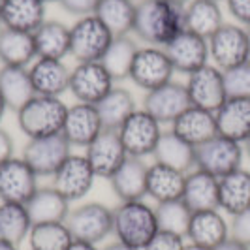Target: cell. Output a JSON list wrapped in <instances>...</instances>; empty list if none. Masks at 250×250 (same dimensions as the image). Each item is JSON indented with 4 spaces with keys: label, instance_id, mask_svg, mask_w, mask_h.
<instances>
[{
    "label": "cell",
    "instance_id": "51",
    "mask_svg": "<svg viewBox=\"0 0 250 250\" xmlns=\"http://www.w3.org/2000/svg\"><path fill=\"white\" fill-rule=\"evenodd\" d=\"M0 250H17V247H13V245H10V243L0 241Z\"/></svg>",
    "mask_w": 250,
    "mask_h": 250
},
{
    "label": "cell",
    "instance_id": "48",
    "mask_svg": "<svg viewBox=\"0 0 250 250\" xmlns=\"http://www.w3.org/2000/svg\"><path fill=\"white\" fill-rule=\"evenodd\" d=\"M102 250H138L134 249V247H128V245H125V243H121V241H113V243H109V245H105Z\"/></svg>",
    "mask_w": 250,
    "mask_h": 250
},
{
    "label": "cell",
    "instance_id": "55",
    "mask_svg": "<svg viewBox=\"0 0 250 250\" xmlns=\"http://www.w3.org/2000/svg\"><path fill=\"white\" fill-rule=\"evenodd\" d=\"M247 34H249V45H250V26H247Z\"/></svg>",
    "mask_w": 250,
    "mask_h": 250
},
{
    "label": "cell",
    "instance_id": "23",
    "mask_svg": "<svg viewBox=\"0 0 250 250\" xmlns=\"http://www.w3.org/2000/svg\"><path fill=\"white\" fill-rule=\"evenodd\" d=\"M171 132L177 134L181 139H185L187 143H190L192 147H198L218 134L214 113L190 105L175 119Z\"/></svg>",
    "mask_w": 250,
    "mask_h": 250
},
{
    "label": "cell",
    "instance_id": "47",
    "mask_svg": "<svg viewBox=\"0 0 250 250\" xmlns=\"http://www.w3.org/2000/svg\"><path fill=\"white\" fill-rule=\"evenodd\" d=\"M68 250H100L96 245H92V243H85V241H75L68 247Z\"/></svg>",
    "mask_w": 250,
    "mask_h": 250
},
{
    "label": "cell",
    "instance_id": "15",
    "mask_svg": "<svg viewBox=\"0 0 250 250\" xmlns=\"http://www.w3.org/2000/svg\"><path fill=\"white\" fill-rule=\"evenodd\" d=\"M113 77L102 62H79L70 74L72 94L83 104H98L113 88Z\"/></svg>",
    "mask_w": 250,
    "mask_h": 250
},
{
    "label": "cell",
    "instance_id": "31",
    "mask_svg": "<svg viewBox=\"0 0 250 250\" xmlns=\"http://www.w3.org/2000/svg\"><path fill=\"white\" fill-rule=\"evenodd\" d=\"M224 25V17L220 4L216 0H190L185 8V28L198 34V36L209 38Z\"/></svg>",
    "mask_w": 250,
    "mask_h": 250
},
{
    "label": "cell",
    "instance_id": "40",
    "mask_svg": "<svg viewBox=\"0 0 250 250\" xmlns=\"http://www.w3.org/2000/svg\"><path fill=\"white\" fill-rule=\"evenodd\" d=\"M222 74L228 98H250V61L229 68Z\"/></svg>",
    "mask_w": 250,
    "mask_h": 250
},
{
    "label": "cell",
    "instance_id": "26",
    "mask_svg": "<svg viewBox=\"0 0 250 250\" xmlns=\"http://www.w3.org/2000/svg\"><path fill=\"white\" fill-rule=\"evenodd\" d=\"M181 200L187 203L192 213L211 211L218 207V179L207 171L192 169L185 179V190Z\"/></svg>",
    "mask_w": 250,
    "mask_h": 250
},
{
    "label": "cell",
    "instance_id": "17",
    "mask_svg": "<svg viewBox=\"0 0 250 250\" xmlns=\"http://www.w3.org/2000/svg\"><path fill=\"white\" fill-rule=\"evenodd\" d=\"M85 156L96 177H104L107 181L128 158L125 145L119 138V132L115 130H102L100 136L87 147Z\"/></svg>",
    "mask_w": 250,
    "mask_h": 250
},
{
    "label": "cell",
    "instance_id": "12",
    "mask_svg": "<svg viewBox=\"0 0 250 250\" xmlns=\"http://www.w3.org/2000/svg\"><path fill=\"white\" fill-rule=\"evenodd\" d=\"M96 173L90 167L87 156L85 154H70L64 164L57 169V173L53 175V185L51 187L59 190L66 200L77 201L83 200L90 192V188L94 185Z\"/></svg>",
    "mask_w": 250,
    "mask_h": 250
},
{
    "label": "cell",
    "instance_id": "43",
    "mask_svg": "<svg viewBox=\"0 0 250 250\" xmlns=\"http://www.w3.org/2000/svg\"><path fill=\"white\" fill-rule=\"evenodd\" d=\"M100 0H59V4L62 6V10L70 15L75 17H87V15H94L96 6Z\"/></svg>",
    "mask_w": 250,
    "mask_h": 250
},
{
    "label": "cell",
    "instance_id": "25",
    "mask_svg": "<svg viewBox=\"0 0 250 250\" xmlns=\"http://www.w3.org/2000/svg\"><path fill=\"white\" fill-rule=\"evenodd\" d=\"M6 28L34 34L45 23V2L42 0H0Z\"/></svg>",
    "mask_w": 250,
    "mask_h": 250
},
{
    "label": "cell",
    "instance_id": "36",
    "mask_svg": "<svg viewBox=\"0 0 250 250\" xmlns=\"http://www.w3.org/2000/svg\"><path fill=\"white\" fill-rule=\"evenodd\" d=\"M30 228L32 220L23 203H0V241L19 249V245L28 239Z\"/></svg>",
    "mask_w": 250,
    "mask_h": 250
},
{
    "label": "cell",
    "instance_id": "13",
    "mask_svg": "<svg viewBox=\"0 0 250 250\" xmlns=\"http://www.w3.org/2000/svg\"><path fill=\"white\" fill-rule=\"evenodd\" d=\"M36 190L38 175L23 158L12 156L0 164V201L25 205Z\"/></svg>",
    "mask_w": 250,
    "mask_h": 250
},
{
    "label": "cell",
    "instance_id": "11",
    "mask_svg": "<svg viewBox=\"0 0 250 250\" xmlns=\"http://www.w3.org/2000/svg\"><path fill=\"white\" fill-rule=\"evenodd\" d=\"M187 92L192 105L216 113L228 100L222 70H218L214 64H205L203 68L188 75Z\"/></svg>",
    "mask_w": 250,
    "mask_h": 250
},
{
    "label": "cell",
    "instance_id": "30",
    "mask_svg": "<svg viewBox=\"0 0 250 250\" xmlns=\"http://www.w3.org/2000/svg\"><path fill=\"white\" fill-rule=\"evenodd\" d=\"M0 94L6 105L17 113L30 98L36 96L28 68L2 66L0 68Z\"/></svg>",
    "mask_w": 250,
    "mask_h": 250
},
{
    "label": "cell",
    "instance_id": "7",
    "mask_svg": "<svg viewBox=\"0 0 250 250\" xmlns=\"http://www.w3.org/2000/svg\"><path fill=\"white\" fill-rule=\"evenodd\" d=\"M66 226L70 228L75 241L98 245L109 233H113V209L96 201L83 203L70 211Z\"/></svg>",
    "mask_w": 250,
    "mask_h": 250
},
{
    "label": "cell",
    "instance_id": "32",
    "mask_svg": "<svg viewBox=\"0 0 250 250\" xmlns=\"http://www.w3.org/2000/svg\"><path fill=\"white\" fill-rule=\"evenodd\" d=\"M36 59V45H34L32 34L21 32V30H12L6 26L0 30V62L2 66L26 68Z\"/></svg>",
    "mask_w": 250,
    "mask_h": 250
},
{
    "label": "cell",
    "instance_id": "39",
    "mask_svg": "<svg viewBox=\"0 0 250 250\" xmlns=\"http://www.w3.org/2000/svg\"><path fill=\"white\" fill-rule=\"evenodd\" d=\"M154 211H156L158 228L162 231H169V233L187 237L188 224H190V218H192V211L188 209L185 201L175 200V201L158 203Z\"/></svg>",
    "mask_w": 250,
    "mask_h": 250
},
{
    "label": "cell",
    "instance_id": "6",
    "mask_svg": "<svg viewBox=\"0 0 250 250\" xmlns=\"http://www.w3.org/2000/svg\"><path fill=\"white\" fill-rule=\"evenodd\" d=\"M243 156L245 149L241 143L216 134L214 138L196 147V167L220 179L239 169Z\"/></svg>",
    "mask_w": 250,
    "mask_h": 250
},
{
    "label": "cell",
    "instance_id": "14",
    "mask_svg": "<svg viewBox=\"0 0 250 250\" xmlns=\"http://www.w3.org/2000/svg\"><path fill=\"white\" fill-rule=\"evenodd\" d=\"M167 59L173 64V70L179 74L190 75L196 70L209 64V43L205 38L198 36L190 30L179 32L167 45H164Z\"/></svg>",
    "mask_w": 250,
    "mask_h": 250
},
{
    "label": "cell",
    "instance_id": "54",
    "mask_svg": "<svg viewBox=\"0 0 250 250\" xmlns=\"http://www.w3.org/2000/svg\"><path fill=\"white\" fill-rule=\"evenodd\" d=\"M4 28V23H2V6H0V30Z\"/></svg>",
    "mask_w": 250,
    "mask_h": 250
},
{
    "label": "cell",
    "instance_id": "44",
    "mask_svg": "<svg viewBox=\"0 0 250 250\" xmlns=\"http://www.w3.org/2000/svg\"><path fill=\"white\" fill-rule=\"evenodd\" d=\"M226 6L235 21L250 26V0H226Z\"/></svg>",
    "mask_w": 250,
    "mask_h": 250
},
{
    "label": "cell",
    "instance_id": "34",
    "mask_svg": "<svg viewBox=\"0 0 250 250\" xmlns=\"http://www.w3.org/2000/svg\"><path fill=\"white\" fill-rule=\"evenodd\" d=\"M38 59L62 61L70 55V28L59 21H45L32 34Z\"/></svg>",
    "mask_w": 250,
    "mask_h": 250
},
{
    "label": "cell",
    "instance_id": "8",
    "mask_svg": "<svg viewBox=\"0 0 250 250\" xmlns=\"http://www.w3.org/2000/svg\"><path fill=\"white\" fill-rule=\"evenodd\" d=\"M160 126L162 125L150 113L145 109H136L119 128V138L125 145L126 154L141 160L149 154L152 156L156 143L162 136Z\"/></svg>",
    "mask_w": 250,
    "mask_h": 250
},
{
    "label": "cell",
    "instance_id": "56",
    "mask_svg": "<svg viewBox=\"0 0 250 250\" xmlns=\"http://www.w3.org/2000/svg\"><path fill=\"white\" fill-rule=\"evenodd\" d=\"M42 2H45V4H47V2H59V0H42Z\"/></svg>",
    "mask_w": 250,
    "mask_h": 250
},
{
    "label": "cell",
    "instance_id": "20",
    "mask_svg": "<svg viewBox=\"0 0 250 250\" xmlns=\"http://www.w3.org/2000/svg\"><path fill=\"white\" fill-rule=\"evenodd\" d=\"M32 87L38 96H55L61 98L64 90L70 88V74L68 66L62 61L55 59H36L28 68Z\"/></svg>",
    "mask_w": 250,
    "mask_h": 250
},
{
    "label": "cell",
    "instance_id": "16",
    "mask_svg": "<svg viewBox=\"0 0 250 250\" xmlns=\"http://www.w3.org/2000/svg\"><path fill=\"white\" fill-rule=\"evenodd\" d=\"M190 105L192 104L188 98L187 85H181L175 81H169L162 87L149 90L143 100V109L150 113L160 125H173L177 117Z\"/></svg>",
    "mask_w": 250,
    "mask_h": 250
},
{
    "label": "cell",
    "instance_id": "4",
    "mask_svg": "<svg viewBox=\"0 0 250 250\" xmlns=\"http://www.w3.org/2000/svg\"><path fill=\"white\" fill-rule=\"evenodd\" d=\"M113 38L111 30L96 15L81 17L70 28V55L77 62H100Z\"/></svg>",
    "mask_w": 250,
    "mask_h": 250
},
{
    "label": "cell",
    "instance_id": "46",
    "mask_svg": "<svg viewBox=\"0 0 250 250\" xmlns=\"http://www.w3.org/2000/svg\"><path fill=\"white\" fill-rule=\"evenodd\" d=\"M214 250H250L249 247H245V245H241L239 241H235V239H226L224 243L220 245V247H216Z\"/></svg>",
    "mask_w": 250,
    "mask_h": 250
},
{
    "label": "cell",
    "instance_id": "2",
    "mask_svg": "<svg viewBox=\"0 0 250 250\" xmlns=\"http://www.w3.org/2000/svg\"><path fill=\"white\" fill-rule=\"evenodd\" d=\"M158 231L156 211L143 200L123 201L113 209V233L117 241L128 247L143 250Z\"/></svg>",
    "mask_w": 250,
    "mask_h": 250
},
{
    "label": "cell",
    "instance_id": "3",
    "mask_svg": "<svg viewBox=\"0 0 250 250\" xmlns=\"http://www.w3.org/2000/svg\"><path fill=\"white\" fill-rule=\"evenodd\" d=\"M68 105L55 96H34L17 111V125L28 139L62 134Z\"/></svg>",
    "mask_w": 250,
    "mask_h": 250
},
{
    "label": "cell",
    "instance_id": "57",
    "mask_svg": "<svg viewBox=\"0 0 250 250\" xmlns=\"http://www.w3.org/2000/svg\"><path fill=\"white\" fill-rule=\"evenodd\" d=\"M216 2H220V0H216Z\"/></svg>",
    "mask_w": 250,
    "mask_h": 250
},
{
    "label": "cell",
    "instance_id": "49",
    "mask_svg": "<svg viewBox=\"0 0 250 250\" xmlns=\"http://www.w3.org/2000/svg\"><path fill=\"white\" fill-rule=\"evenodd\" d=\"M185 250H213V249H207V247H200V245H194V243H190L185 247Z\"/></svg>",
    "mask_w": 250,
    "mask_h": 250
},
{
    "label": "cell",
    "instance_id": "22",
    "mask_svg": "<svg viewBox=\"0 0 250 250\" xmlns=\"http://www.w3.org/2000/svg\"><path fill=\"white\" fill-rule=\"evenodd\" d=\"M147 169L149 166L141 158L128 156L125 164L109 179L115 196L123 201H139L147 196Z\"/></svg>",
    "mask_w": 250,
    "mask_h": 250
},
{
    "label": "cell",
    "instance_id": "18",
    "mask_svg": "<svg viewBox=\"0 0 250 250\" xmlns=\"http://www.w3.org/2000/svg\"><path fill=\"white\" fill-rule=\"evenodd\" d=\"M104 130L100 121V115L94 104H83L77 102L72 107H68V115L64 121L62 136L68 139L70 145L75 147H85L100 136Z\"/></svg>",
    "mask_w": 250,
    "mask_h": 250
},
{
    "label": "cell",
    "instance_id": "29",
    "mask_svg": "<svg viewBox=\"0 0 250 250\" xmlns=\"http://www.w3.org/2000/svg\"><path fill=\"white\" fill-rule=\"evenodd\" d=\"M185 179L187 173L154 162L147 169V196L156 203L181 200L185 190Z\"/></svg>",
    "mask_w": 250,
    "mask_h": 250
},
{
    "label": "cell",
    "instance_id": "38",
    "mask_svg": "<svg viewBox=\"0 0 250 250\" xmlns=\"http://www.w3.org/2000/svg\"><path fill=\"white\" fill-rule=\"evenodd\" d=\"M74 243V235L66 222L32 224L28 233L30 250H68Z\"/></svg>",
    "mask_w": 250,
    "mask_h": 250
},
{
    "label": "cell",
    "instance_id": "42",
    "mask_svg": "<svg viewBox=\"0 0 250 250\" xmlns=\"http://www.w3.org/2000/svg\"><path fill=\"white\" fill-rule=\"evenodd\" d=\"M229 237L239 241L241 245L250 249V211L231 216L229 224Z\"/></svg>",
    "mask_w": 250,
    "mask_h": 250
},
{
    "label": "cell",
    "instance_id": "33",
    "mask_svg": "<svg viewBox=\"0 0 250 250\" xmlns=\"http://www.w3.org/2000/svg\"><path fill=\"white\" fill-rule=\"evenodd\" d=\"M96 109H98V115H100L104 130L119 132V128L125 125L126 119L138 107H136V100H134L130 90H126L123 87H113L96 104Z\"/></svg>",
    "mask_w": 250,
    "mask_h": 250
},
{
    "label": "cell",
    "instance_id": "1",
    "mask_svg": "<svg viewBox=\"0 0 250 250\" xmlns=\"http://www.w3.org/2000/svg\"><path fill=\"white\" fill-rule=\"evenodd\" d=\"M185 30V8L166 0H139L132 32L154 47L167 45Z\"/></svg>",
    "mask_w": 250,
    "mask_h": 250
},
{
    "label": "cell",
    "instance_id": "37",
    "mask_svg": "<svg viewBox=\"0 0 250 250\" xmlns=\"http://www.w3.org/2000/svg\"><path fill=\"white\" fill-rule=\"evenodd\" d=\"M138 51V43L130 36H117L113 38L111 45L104 53L100 62L113 77V81H123L130 77V70Z\"/></svg>",
    "mask_w": 250,
    "mask_h": 250
},
{
    "label": "cell",
    "instance_id": "21",
    "mask_svg": "<svg viewBox=\"0 0 250 250\" xmlns=\"http://www.w3.org/2000/svg\"><path fill=\"white\" fill-rule=\"evenodd\" d=\"M214 119L218 136L243 145L250 136V98H228Z\"/></svg>",
    "mask_w": 250,
    "mask_h": 250
},
{
    "label": "cell",
    "instance_id": "24",
    "mask_svg": "<svg viewBox=\"0 0 250 250\" xmlns=\"http://www.w3.org/2000/svg\"><path fill=\"white\" fill-rule=\"evenodd\" d=\"M218 207L235 216L250 211V171L239 167L218 179Z\"/></svg>",
    "mask_w": 250,
    "mask_h": 250
},
{
    "label": "cell",
    "instance_id": "9",
    "mask_svg": "<svg viewBox=\"0 0 250 250\" xmlns=\"http://www.w3.org/2000/svg\"><path fill=\"white\" fill-rule=\"evenodd\" d=\"M70 147L72 145L62 134L34 138L28 139L21 158L34 169L38 177H53L64 164V160L72 154Z\"/></svg>",
    "mask_w": 250,
    "mask_h": 250
},
{
    "label": "cell",
    "instance_id": "41",
    "mask_svg": "<svg viewBox=\"0 0 250 250\" xmlns=\"http://www.w3.org/2000/svg\"><path fill=\"white\" fill-rule=\"evenodd\" d=\"M185 237L169 231H158L143 250H185Z\"/></svg>",
    "mask_w": 250,
    "mask_h": 250
},
{
    "label": "cell",
    "instance_id": "27",
    "mask_svg": "<svg viewBox=\"0 0 250 250\" xmlns=\"http://www.w3.org/2000/svg\"><path fill=\"white\" fill-rule=\"evenodd\" d=\"M32 224L66 222L70 214V201L53 187H38L34 196L25 203Z\"/></svg>",
    "mask_w": 250,
    "mask_h": 250
},
{
    "label": "cell",
    "instance_id": "52",
    "mask_svg": "<svg viewBox=\"0 0 250 250\" xmlns=\"http://www.w3.org/2000/svg\"><path fill=\"white\" fill-rule=\"evenodd\" d=\"M166 2H169V4H175V6H181V8H183V6H185V4H188L190 0H166Z\"/></svg>",
    "mask_w": 250,
    "mask_h": 250
},
{
    "label": "cell",
    "instance_id": "50",
    "mask_svg": "<svg viewBox=\"0 0 250 250\" xmlns=\"http://www.w3.org/2000/svg\"><path fill=\"white\" fill-rule=\"evenodd\" d=\"M8 109V105H6V102L2 98V94H0V121H2V117H4V111Z\"/></svg>",
    "mask_w": 250,
    "mask_h": 250
},
{
    "label": "cell",
    "instance_id": "10",
    "mask_svg": "<svg viewBox=\"0 0 250 250\" xmlns=\"http://www.w3.org/2000/svg\"><path fill=\"white\" fill-rule=\"evenodd\" d=\"M173 74H175L173 64L167 59L164 47L147 45V47H139L130 70V79L139 88L149 92L169 83Z\"/></svg>",
    "mask_w": 250,
    "mask_h": 250
},
{
    "label": "cell",
    "instance_id": "5",
    "mask_svg": "<svg viewBox=\"0 0 250 250\" xmlns=\"http://www.w3.org/2000/svg\"><path fill=\"white\" fill-rule=\"evenodd\" d=\"M209 59L218 70H229L250 61V45L247 28L233 23H224L207 40Z\"/></svg>",
    "mask_w": 250,
    "mask_h": 250
},
{
    "label": "cell",
    "instance_id": "45",
    "mask_svg": "<svg viewBox=\"0 0 250 250\" xmlns=\"http://www.w3.org/2000/svg\"><path fill=\"white\" fill-rule=\"evenodd\" d=\"M13 156V139L6 130L0 128V164L10 160Z\"/></svg>",
    "mask_w": 250,
    "mask_h": 250
},
{
    "label": "cell",
    "instance_id": "35",
    "mask_svg": "<svg viewBox=\"0 0 250 250\" xmlns=\"http://www.w3.org/2000/svg\"><path fill=\"white\" fill-rule=\"evenodd\" d=\"M94 15L117 36H128L134 28L136 4L134 0H100Z\"/></svg>",
    "mask_w": 250,
    "mask_h": 250
},
{
    "label": "cell",
    "instance_id": "28",
    "mask_svg": "<svg viewBox=\"0 0 250 250\" xmlns=\"http://www.w3.org/2000/svg\"><path fill=\"white\" fill-rule=\"evenodd\" d=\"M152 156L156 164L173 167L181 173H190L192 169H196V147L181 139L171 130L162 132Z\"/></svg>",
    "mask_w": 250,
    "mask_h": 250
},
{
    "label": "cell",
    "instance_id": "19",
    "mask_svg": "<svg viewBox=\"0 0 250 250\" xmlns=\"http://www.w3.org/2000/svg\"><path fill=\"white\" fill-rule=\"evenodd\" d=\"M187 237L194 245L214 250L216 247H220L226 239H229V224L218 209L198 211V213H192Z\"/></svg>",
    "mask_w": 250,
    "mask_h": 250
},
{
    "label": "cell",
    "instance_id": "53",
    "mask_svg": "<svg viewBox=\"0 0 250 250\" xmlns=\"http://www.w3.org/2000/svg\"><path fill=\"white\" fill-rule=\"evenodd\" d=\"M243 149H245V152H247V156L250 158V136L247 138V141L243 143Z\"/></svg>",
    "mask_w": 250,
    "mask_h": 250
}]
</instances>
